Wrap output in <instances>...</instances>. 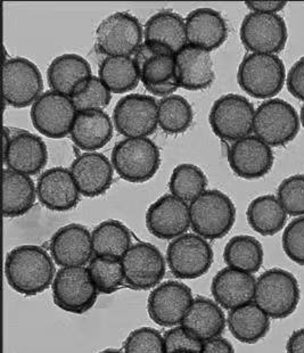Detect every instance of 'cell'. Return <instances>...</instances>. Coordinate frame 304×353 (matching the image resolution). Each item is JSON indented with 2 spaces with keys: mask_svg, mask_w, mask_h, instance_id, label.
Returning a JSON list of instances; mask_svg holds the SVG:
<instances>
[{
  "mask_svg": "<svg viewBox=\"0 0 304 353\" xmlns=\"http://www.w3.org/2000/svg\"><path fill=\"white\" fill-rule=\"evenodd\" d=\"M5 277L7 284L19 294L36 296L52 285L55 278L54 260L40 246H17L7 254Z\"/></svg>",
  "mask_w": 304,
  "mask_h": 353,
  "instance_id": "6da1fadb",
  "label": "cell"
},
{
  "mask_svg": "<svg viewBox=\"0 0 304 353\" xmlns=\"http://www.w3.org/2000/svg\"><path fill=\"white\" fill-rule=\"evenodd\" d=\"M301 299L295 276L281 268L269 269L256 279L254 302L274 319L294 314Z\"/></svg>",
  "mask_w": 304,
  "mask_h": 353,
  "instance_id": "7a4b0ae2",
  "label": "cell"
},
{
  "mask_svg": "<svg viewBox=\"0 0 304 353\" xmlns=\"http://www.w3.org/2000/svg\"><path fill=\"white\" fill-rule=\"evenodd\" d=\"M190 226L206 239H223L232 230L236 208L230 197L218 190H205L190 204Z\"/></svg>",
  "mask_w": 304,
  "mask_h": 353,
  "instance_id": "3957f363",
  "label": "cell"
},
{
  "mask_svg": "<svg viewBox=\"0 0 304 353\" xmlns=\"http://www.w3.org/2000/svg\"><path fill=\"white\" fill-rule=\"evenodd\" d=\"M286 71L283 61L270 54H247L239 64L237 81L254 99H272L284 87Z\"/></svg>",
  "mask_w": 304,
  "mask_h": 353,
  "instance_id": "277c9868",
  "label": "cell"
},
{
  "mask_svg": "<svg viewBox=\"0 0 304 353\" xmlns=\"http://www.w3.org/2000/svg\"><path fill=\"white\" fill-rule=\"evenodd\" d=\"M112 164L116 174L129 183H146L161 165V153L150 138H125L112 151Z\"/></svg>",
  "mask_w": 304,
  "mask_h": 353,
  "instance_id": "5b68a950",
  "label": "cell"
},
{
  "mask_svg": "<svg viewBox=\"0 0 304 353\" xmlns=\"http://www.w3.org/2000/svg\"><path fill=\"white\" fill-rule=\"evenodd\" d=\"M52 294L55 305L74 314H85L99 298V291L85 267L59 269L52 281Z\"/></svg>",
  "mask_w": 304,
  "mask_h": 353,
  "instance_id": "8992f818",
  "label": "cell"
},
{
  "mask_svg": "<svg viewBox=\"0 0 304 353\" xmlns=\"http://www.w3.org/2000/svg\"><path fill=\"white\" fill-rule=\"evenodd\" d=\"M253 131L269 146H284L291 143L300 131L298 112L283 99L263 101L255 111Z\"/></svg>",
  "mask_w": 304,
  "mask_h": 353,
  "instance_id": "52a82bcc",
  "label": "cell"
},
{
  "mask_svg": "<svg viewBox=\"0 0 304 353\" xmlns=\"http://www.w3.org/2000/svg\"><path fill=\"white\" fill-rule=\"evenodd\" d=\"M254 117V106L249 99L237 94H227L213 103L209 122L216 137L237 141L251 134Z\"/></svg>",
  "mask_w": 304,
  "mask_h": 353,
  "instance_id": "ba28073f",
  "label": "cell"
},
{
  "mask_svg": "<svg viewBox=\"0 0 304 353\" xmlns=\"http://www.w3.org/2000/svg\"><path fill=\"white\" fill-rule=\"evenodd\" d=\"M213 250L196 234H185L174 239L167 250V263L174 277L193 281L205 275L212 267Z\"/></svg>",
  "mask_w": 304,
  "mask_h": 353,
  "instance_id": "9c48e42d",
  "label": "cell"
},
{
  "mask_svg": "<svg viewBox=\"0 0 304 353\" xmlns=\"http://www.w3.org/2000/svg\"><path fill=\"white\" fill-rule=\"evenodd\" d=\"M144 31L132 14L118 12L101 21L96 30L97 50L108 56L134 55L143 45Z\"/></svg>",
  "mask_w": 304,
  "mask_h": 353,
  "instance_id": "30bf717a",
  "label": "cell"
},
{
  "mask_svg": "<svg viewBox=\"0 0 304 353\" xmlns=\"http://www.w3.org/2000/svg\"><path fill=\"white\" fill-rule=\"evenodd\" d=\"M43 74L30 59L13 57L3 63V97L7 104L28 108L43 95Z\"/></svg>",
  "mask_w": 304,
  "mask_h": 353,
  "instance_id": "8fae6325",
  "label": "cell"
},
{
  "mask_svg": "<svg viewBox=\"0 0 304 353\" xmlns=\"http://www.w3.org/2000/svg\"><path fill=\"white\" fill-rule=\"evenodd\" d=\"M121 262L125 286L134 291H148L157 288L167 272V260L151 243L132 244Z\"/></svg>",
  "mask_w": 304,
  "mask_h": 353,
  "instance_id": "7c38bea8",
  "label": "cell"
},
{
  "mask_svg": "<svg viewBox=\"0 0 304 353\" xmlns=\"http://www.w3.org/2000/svg\"><path fill=\"white\" fill-rule=\"evenodd\" d=\"M113 122L125 138H148L159 127V103L153 96H125L115 105Z\"/></svg>",
  "mask_w": 304,
  "mask_h": 353,
  "instance_id": "4fadbf2b",
  "label": "cell"
},
{
  "mask_svg": "<svg viewBox=\"0 0 304 353\" xmlns=\"http://www.w3.org/2000/svg\"><path fill=\"white\" fill-rule=\"evenodd\" d=\"M77 114L78 111L72 99L52 90L43 92L31 108L33 127L40 134L52 139L71 134Z\"/></svg>",
  "mask_w": 304,
  "mask_h": 353,
  "instance_id": "5bb4252c",
  "label": "cell"
},
{
  "mask_svg": "<svg viewBox=\"0 0 304 353\" xmlns=\"http://www.w3.org/2000/svg\"><path fill=\"white\" fill-rule=\"evenodd\" d=\"M239 34L250 52L277 55L287 43V26L278 14L252 12L244 17Z\"/></svg>",
  "mask_w": 304,
  "mask_h": 353,
  "instance_id": "9a60e30c",
  "label": "cell"
},
{
  "mask_svg": "<svg viewBox=\"0 0 304 353\" xmlns=\"http://www.w3.org/2000/svg\"><path fill=\"white\" fill-rule=\"evenodd\" d=\"M190 286L181 281H164L148 296V310L152 321L162 327L179 326L193 303Z\"/></svg>",
  "mask_w": 304,
  "mask_h": 353,
  "instance_id": "2e32d148",
  "label": "cell"
},
{
  "mask_svg": "<svg viewBox=\"0 0 304 353\" xmlns=\"http://www.w3.org/2000/svg\"><path fill=\"white\" fill-rule=\"evenodd\" d=\"M146 226L152 235L164 241H174L185 235L190 227L188 203L172 194H165L148 208Z\"/></svg>",
  "mask_w": 304,
  "mask_h": 353,
  "instance_id": "e0dca14e",
  "label": "cell"
},
{
  "mask_svg": "<svg viewBox=\"0 0 304 353\" xmlns=\"http://www.w3.org/2000/svg\"><path fill=\"white\" fill-rule=\"evenodd\" d=\"M50 251L56 265L62 268L85 267L92 259V234L79 223H70L52 235Z\"/></svg>",
  "mask_w": 304,
  "mask_h": 353,
  "instance_id": "ac0fdd59",
  "label": "cell"
},
{
  "mask_svg": "<svg viewBox=\"0 0 304 353\" xmlns=\"http://www.w3.org/2000/svg\"><path fill=\"white\" fill-rule=\"evenodd\" d=\"M275 157L272 148L256 136L234 141L228 152L229 165L236 176L252 180L269 174Z\"/></svg>",
  "mask_w": 304,
  "mask_h": 353,
  "instance_id": "d6986e66",
  "label": "cell"
},
{
  "mask_svg": "<svg viewBox=\"0 0 304 353\" xmlns=\"http://www.w3.org/2000/svg\"><path fill=\"white\" fill-rule=\"evenodd\" d=\"M82 196L94 199L106 193L112 183L114 168L104 154L88 152L79 155L70 168Z\"/></svg>",
  "mask_w": 304,
  "mask_h": 353,
  "instance_id": "ffe728a7",
  "label": "cell"
},
{
  "mask_svg": "<svg viewBox=\"0 0 304 353\" xmlns=\"http://www.w3.org/2000/svg\"><path fill=\"white\" fill-rule=\"evenodd\" d=\"M80 192L70 169L52 168L43 172L37 183L38 200L47 209L64 212L76 208Z\"/></svg>",
  "mask_w": 304,
  "mask_h": 353,
  "instance_id": "44dd1931",
  "label": "cell"
},
{
  "mask_svg": "<svg viewBox=\"0 0 304 353\" xmlns=\"http://www.w3.org/2000/svg\"><path fill=\"white\" fill-rule=\"evenodd\" d=\"M48 151L45 141L28 131H20L10 138L3 151V162L10 170L26 176L39 174L46 167Z\"/></svg>",
  "mask_w": 304,
  "mask_h": 353,
  "instance_id": "7402d4cb",
  "label": "cell"
},
{
  "mask_svg": "<svg viewBox=\"0 0 304 353\" xmlns=\"http://www.w3.org/2000/svg\"><path fill=\"white\" fill-rule=\"evenodd\" d=\"M255 286L252 274L226 267L213 277L211 292L220 307L234 310L254 301Z\"/></svg>",
  "mask_w": 304,
  "mask_h": 353,
  "instance_id": "603a6c76",
  "label": "cell"
},
{
  "mask_svg": "<svg viewBox=\"0 0 304 353\" xmlns=\"http://www.w3.org/2000/svg\"><path fill=\"white\" fill-rule=\"evenodd\" d=\"M187 43L202 50H216L226 41L228 26L226 20L218 10L212 8H197L186 17Z\"/></svg>",
  "mask_w": 304,
  "mask_h": 353,
  "instance_id": "cb8c5ba5",
  "label": "cell"
},
{
  "mask_svg": "<svg viewBox=\"0 0 304 353\" xmlns=\"http://www.w3.org/2000/svg\"><path fill=\"white\" fill-rule=\"evenodd\" d=\"M134 59L145 87L162 85L176 77V54L163 43L145 41Z\"/></svg>",
  "mask_w": 304,
  "mask_h": 353,
  "instance_id": "d4e9b609",
  "label": "cell"
},
{
  "mask_svg": "<svg viewBox=\"0 0 304 353\" xmlns=\"http://www.w3.org/2000/svg\"><path fill=\"white\" fill-rule=\"evenodd\" d=\"M176 76L180 88L203 90L214 81L213 61L207 50L187 46L176 54Z\"/></svg>",
  "mask_w": 304,
  "mask_h": 353,
  "instance_id": "484cf974",
  "label": "cell"
},
{
  "mask_svg": "<svg viewBox=\"0 0 304 353\" xmlns=\"http://www.w3.org/2000/svg\"><path fill=\"white\" fill-rule=\"evenodd\" d=\"M227 318L223 307L207 298L194 299L187 311L181 326L192 336L205 342L223 335L226 328Z\"/></svg>",
  "mask_w": 304,
  "mask_h": 353,
  "instance_id": "4316f807",
  "label": "cell"
},
{
  "mask_svg": "<svg viewBox=\"0 0 304 353\" xmlns=\"http://www.w3.org/2000/svg\"><path fill=\"white\" fill-rule=\"evenodd\" d=\"M92 77L87 59L77 54H63L52 59L47 70V80L52 92L72 97L73 94Z\"/></svg>",
  "mask_w": 304,
  "mask_h": 353,
  "instance_id": "83f0119b",
  "label": "cell"
},
{
  "mask_svg": "<svg viewBox=\"0 0 304 353\" xmlns=\"http://www.w3.org/2000/svg\"><path fill=\"white\" fill-rule=\"evenodd\" d=\"M70 134L82 151L96 152L113 137V122L104 111L78 112Z\"/></svg>",
  "mask_w": 304,
  "mask_h": 353,
  "instance_id": "f1b7e54d",
  "label": "cell"
},
{
  "mask_svg": "<svg viewBox=\"0 0 304 353\" xmlns=\"http://www.w3.org/2000/svg\"><path fill=\"white\" fill-rule=\"evenodd\" d=\"M3 214L17 218L29 212L36 202V185L31 176L10 170H3Z\"/></svg>",
  "mask_w": 304,
  "mask_h": 353,
  "instance_id": "f546056e",
  "label": "cell"
},
{
  "mask_svg": "<svg viewBox=\"0 0 304 353\" xmlns=\"http://www.w3.org/2000/svg\"><path fill=\"white\" fill-rule=\"evenodd\" d=\"M227 324L236 340L255 344L269 333L270 317L253 301L229 311Z\"/></svg>",
  "mask_w": 304,
  "mask_h": 353,
  "instance_id": "4dcf8cb0",
  "label": "cell"
},
{
  "mask_svg": "<svg viewBox=\"0 0 304 353\" xmlns=\"http://www.w3.org/2000/svg\"><path fill=\"white\" fill-rule=\"evenodd\" d=\"M92 251L97 258L122 261L132 246L129 229L119 220H106L92 232Z\"/></svg>",
  "mask_w": 304,
  "mask_h": 353,
  "instance_id": "1f68e13d",
  "label": "cell"
},
{
  "mask_svg": "<svg viewBox=\"0 0 304 353\" xmlns=\"http://www.w3.org/2000/svg\"><path fill=\"white\" fill-rule=\"evenodd\" d=\"M145 41H155L169 47L177 54L187 46L186 21L179 14L164 10L154 14L146 22L144 30Z\"/></svg>",
  "mask_w": 304,
  "mask_h": 353,
  "instance_id": "d6a6232c",
  "label": "cell"
},
{
  "mask_svg": "<svg viewBox=\"0 0 304 353\" xmlns=\"http://www.w3.org/2000/svg\"><path fill=\"white\" fill-rule=\"evenodd\" d=\"M246 216L251 228L262 236H274L284 228L287 213L277 197L262 195L250 203Z\"/></svg>",
  "mask_w": 304,
  "mask_h": 353,
  "instance_id": "836d02e7",
  "label": "cell"
},
{
  "mask_svg": "<svg viewBox=\"0 0 304 353\" xmlns=\"http://www.w3.org/2000/svg\"><path fill=\"white\" fill-rule=\"evenodd\" d=\"M99 77L114 94L130 92L141 81V73L131 56L105 57L99 65Z\"/></svg>",
  "mask_w": 304,
  "mask_h": 353,
  "instance_id": "e575fe53",
  "label": "cell"
},
{
  "mask_svg": "<svg viewBox=\"0 0 304 353\" xmlns=\"http://www.w3.org/2000/svg\"><path fill=\"white\" fill-rule=\"evenodd\" d=\"M263 248L252 236L237 235L230 239L223 250V260L227 267L255 274L263 265Z\"/></svg>",
  "mask_w": 304,
  "mask_h": 353,
  "instance_id": "d590c367",
  "label": "cell"
},
{
  "mask_svg": "<svg viewBox=\"0 0 304 353\" xmlns=\"http://www.w3.org/2000/svg\"><path fill=\"white\" fill-rule=\"evenodd\" d=\"M193 119V108L183 96H168L159 101V125L164 132L183 134L192 125Z\"/></svg>",
  "mask_w": 304,
  "mask_h": 353,
  "instance_id": "8d00e7d4",
  "label": "cell"
},
{
  "mask_svg": "<svg viewBox=\"0 0 304 353\" xmlns=\"http://www.w3.org/2000/svg\"><path fill=\"white\" fill-rule=\"evenodd\" d=\"M207 187V178L201 168L190 163L174 168L169 181L170 194L186 203H192L202 195Z\"/></svg>",
  "mask_w": 304,
  "mask_h": 353,
  "instance_id": "74e56055",
  "label": "cell"
},
{
  "mask_svg": "<svg viewBox=\"0 0 304 353\" xmlns=\"http://www.w3.org/2000/svg\"><path fill=\"white\" fill-rule=\"evenodd\" d=\"M87 268L92 283L101 294H112L125 285V272L121 261L95 256L90 260Z\"/></svg>",
  "mask_w": 304,
  "mask_h": 353,
  "instance_id": "f35d334b",
  "label": "cell"
},
{
  "mask_svg": "<svg viewBox=\"0 0 304 353\" xmlns=\"http://www.w3.org/2000/svg\"><path fill=\"white\" fill-rule=\"evenodd\" d=\"M78 112L103 111L111 101L110 89L99 77L92 76L71 97Z\"/></svg>",
  "mask_w": 304,
  "mask_h": 353,
  "instance_id": "ab89813d",
  "label": "cell"
},
{
  "mask_svg": "<svg viewBox=\"0 0 304 353\" xmlns=\"http://www.w3.org/2000/svg\"><path fill=\"white\" fill-rule=\"evenodd\" d=\"M278 199L287 214L304 216V174H294L281 181Z\"/></svg>",
  "mask_w": 304,
  "mask_h": 353,
  "instance_id": "60d3db41",
  "label": "cell"
},
{
  "mask_svg": "<svg viewBox=\"0 0 304 353\" xmlns=\"http://www.w3.org/2000/svg\"><path fill=\"white\" fill-rule=\"evenodd\" d=\"M125 353H164L163 335L152 327L132 330L123 343Z\"/></svg>",
  "mask_w": 304,
  "mask_h": 353,
  "instance_id": "b9f144b4",
  "label": "cell"
},
{
  "mask_svg": "<svg viewBox=\"0 0 304 353\" xmlns=\"http://www.w3.org/2000/svg\"><path fill=\"white\" fill-rule=\"evenodd\" d=\"M283 250L292 261L304 265V216L292 220L283 234Z\"/></svg>",
  "mask_w": 304,
  "mask_h": 353,
  "instance_id": "7bdbcfd3",
  "label": "cell"
},
{
  "mask_svg": "<svg viewBox=\"0 0 304 353\" xmlns=\"http://www.w3.org/2000/svg\"><path fill=\"white\" fill-rule=\"evenodd\" d=\"M202 341L192 336L183 326H176L165 332L163 336L164 353H172L176 351L194 350L202 353Z\"/></svg>",
  "mask_w": 304,
  "mask_h": 353,
  "instance_id": "ee69618b",
  "label": "cell"
},
{
  "mask_svg": "<svg viewBox=\"0 0 304 353\" xmlns=\"http://www.w3.org/2000/svg\"><path fill=\"white\" fill-rule=\"evenodd\" d=\"M288 92L295 99L304 101V57L296 61L286 77Z\"/></svg>",
  "mask_w": 304,
  "mask_h": 353,
  "instance_id": "f6af8a7d",
  "label": "cell"
},
{
  "mask_svg": "<svg viewBox=\"0 0 304 353\" xmlns=\"http://www.w3.org/2000/svg\"><path fill=\"white\" fill-rule=\"evenodd\" d=\"M286 5V1H245V6L253 13L277 14Z\"/></svg>",
  "mask_w": 304,
  "mask_h": 353,
  "instance_id": "bcb514c9",
  "label": "cell"
},
{
  "mask_svg": "<svg viewBox=\"0 0 304 353\" xmlns=\"http://www.w3.org/2000/svg\"><path fill=\"white\" fill-rule=\"evenodd\" d=\"M202 353H235V349L227 339L219 336L205 341Z\"/></svg>",
  "mask_w": 304,
  "mask_h": 353,
  "instance_id": "7dc6e473",
  "label": "cell"
},
{
  "mask_svg": "<svg viewBox=\"0 0 304 353\" xmlns=\"http://www.w3.org/2000/svg\"><path fill=\"white\" fill-rule=\"evenodd\" d=\"M148 92H151L152 95L159 96V97H168V96L174 95V92L180 88L179 81H178L177 76L174 79H171L170 81L162 83V85H146L145 87Z\"/></svg>",
  "mask_w": 304,
  "mask_h": 353,
  "instance_id": "c3c4849f",
  "label": "cell"
},
{
  "mask_svg": "<svg viewBox=\"0 0 304 353\" xmlns=\"http://www.w3.org/2000/svg\"><path fill=\"white\" fill-rule=\"evenodd\" d=\"M287 353H304V327L295 330L286 344Z\"/></svg>",
  "mask_w": 304,
  "mask_h": 353,
  "instance_id": "681fc988",
  "label": "cell"
},
{
  "mask_svg": "<svg viewBox=\"0 0 304 353\" xmlns=\"http://www.w3.org/2000/svg\"><path fill=\"white\" fill-rule=\"evenodd\" d=\"M99 353H125L122 352V351L116 350V349H106V350L101 351Z\"/></svg>",
  "mask_w": 304,
  "mask_h": 353,
  "instance_id": "f907efd6",
  "label": "cell"
},
{
  "mask_svg": "<svg viewBox=\"0 0 304 353\" xmlns=\"http://www.w3.org/2000/svg\"><path fill=\"white\" fill-rule=\"evenodd\" d=\"M300 119H301V123L304 128V105H303V106H302V108H301V114H300Z\"/></svg>",
  "mask_w": 304,
  "mask_h": 353,
  "instance_id": "816d5d0a",
  "label": "cell"
},
{
  "mask_svg": "<svg viewBox=\"0 0 304 353\" xmlns=\"http://www.w3.org/2000/svg\"><path fill=\"white\" fill-rule=\"evenodd\" d=\"M172 353H201V352H197V351H194V350H181V351H176V352H172Z\"/></svg>",
  "mask_w": 304,
  "mask_h": 353,
  "instance_id": "f5cc1de1",
  "label": "cell"
}]
</instances>
